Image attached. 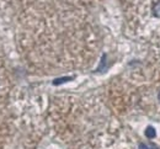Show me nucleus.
I'll return each mask as SVG.
<instances>
[{
	"label": "nucleus",
	"instance_id": "4",
	"mask_svg": "<svg viewBox=\"0 0 160 149\" xmlns=\"http://www.w3.org/2000/svg\"><path fill=\"white\" fill-rule=\"evenodd\" d=\"M158 97H159V100H160V92H159V96H158Z\"/></svg>",
	"mask_w": 160,
	"mask_h": 149
},
{
	"label": "nucleus",
	"instance_id": "1",
	"mask_svg": "<svg viewBox=\"0 0 160 149\" xmlns=\"http://www.w3.org/2000/svg\"><path fill=\"white\" fill-rule=\"evenodd\" d=\"M145 136H147L149 139L154 138V137H155V129L153 127H148L145 129Z\"/></svg>",
	"mask_w": 160,
	"mask_h": 149
},
{
	"label": "nucleus",
	"instance_id": "3",
	"mask_svg": "<svg viewBox=\"0 0 160 149\" xmlns=\"http://www.w3.org/2000/svg\"><path fill=\"white\" fill-rule=\"evenodd\" d=\"M139 149H149V147H148V146H145V144H140Z\"/></svg>",
	"mask_w": 160,
	"mask_h": 149
},
{
	"label": "nucleus",
	"instance_id": "2",
	"mask_svg": "<svg viewBox=\"0 0 160 149\" xmlns=\"http://www.w3.org/2000/svg\"><path fill=\"white\" fill-rule=\"evenodd\" d=\"M154 15L157 17H160V2H158L155 6H154Z\"/></svg>",
	"mask_w": 160,
	"mask_h": 149
}]
</instances>
